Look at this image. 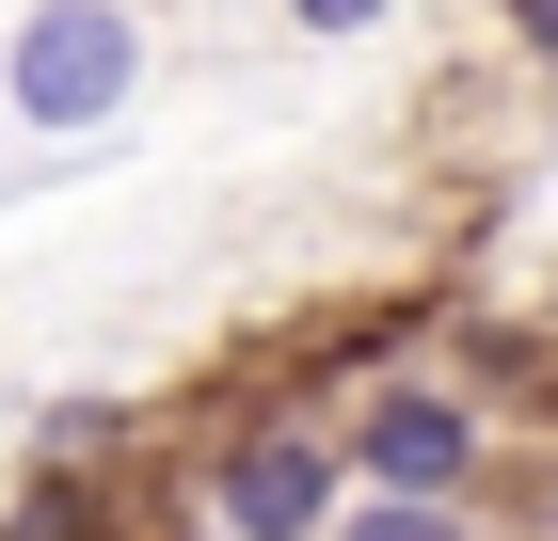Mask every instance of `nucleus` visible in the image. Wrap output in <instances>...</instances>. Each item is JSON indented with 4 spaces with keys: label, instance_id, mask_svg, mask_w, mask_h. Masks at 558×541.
Wrapping results in <instances>:
<instances>
[{
    "label": "nucleus",
    "instance_id": "423d86ee",
    "mask_svg": "<svg viewBox=\"0 0 558 541\" xmlns=\"http://www.w3.org/2000/svg\"><path fill=\"white\" fill-rule=\"evenodd\" d=\"M511 33H526V48H543V64H558V0H511Z\"/></svg>",
    "mask_w": 558,
    "mask_h": 541
},
{
    "label": "nucleus",
    "instance_id": "f03ea898",
    "mask_svg": "<svg viewBox=\"0 0 558 541\" xmlns=\"http://www.w3.org/2000/svg\"><path fill=\"white\" fill-rule=\"evenodd\" d=\"M336 478H351V446H319V430H240V446L208 462V526L223 541H336Z\"/></svg>",
    "mask_w": 558,
    "mask_h": 541
},
{
    "label": "nucleus",
    "instance_id": "f257e3e1",
    "mask_svg": "<svg viewBox=\"0 0 558 541\" xmlns=\"http://www.w3.org/2000/svg\"><path fill=\"white\" fill-rule=\"evenodd\" d=\"M144 96V0H16V33H0V112L48 127V144H81Z\"/></svg>",
    "mask_w": 558,
    "mask_h": 541
},
{
    "label": "nucleus",
    "instance_id": "7ed1b4c3",
    "mask_svg": "<svg viewBox=\"0 0 558 541\" xmlns=\"http://www.w3.org/2000/svg\"><path fill=\"white\" fill-rule=\"evenodd\" d=\"M351 478H367V494H463V478H478V415L447 398V382H367Z\"/></svg>",
    "mask_w": 558,
    "mask_h": 541
},
{
    "label": "nucleus",
    "instance_id": "20e7f679",
    "mask_svg": "<svg viewBox=\"0 0 558 541\" xmlns=\"http://www.w3.org/2000/svg\"><path fill=\"white\" fill-rule=\"evenodd\" d=\"M336 541H478V526H463V494H351Z\"/></svg>",
    "mask_w": 558,
    "mask_h": 541
},
{
    "label": "nucleus",
    "instance_id": "39448f33",
    "mask_svg": "<svg viewBox=\"0 0 558 541\" xmlns=\"http://www.w3.org/2000/svg\"><path fill=\"white\" fill-rule=\"evenodd\" d=\"M288 16H303V33H319V48H351V33H384L399 0H288Z\"/></svg>",
    "mask_w": 558,
    "mask_h": 541
}]
</instances>
